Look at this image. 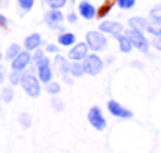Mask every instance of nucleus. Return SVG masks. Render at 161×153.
Returning a JSON list of instances; mask_svg holds the SVG:
<instances>
[{
    "mask_svg": "<svg viewBox=\"0 0 161 153\" xmlns=\"http://www.w3.org/2000/svg\"><path fill=\"white\" fill-rule=\"evenodd\" d=\"M20 88L24 89V92L30 97V99H38L42 92V83L39 81L38 75L35 72H24L22 75V81H20Z\"/></svg>",
    "mask_w": 161,
    "mask_h": 153,
    "instance_id": "f257e3e1",
    "label": "nucleus"
},
{
    "mask_svg": "<svg viewBox=\"0 0 161 153\" xmlns=\"http://www.w3.org/2000/svg\"><path fill=\"white\" fill-rule=\"evenodd\" d=\"M85 42L88 44L89 50L92 53H99V52H103L108 47V39L107 36L99 31V30H89L86 31L85 35Z\"/></svg>",
    "mask_w": 161,
    "mask_h": 153,
    "instance_id": "f03ea898",
    "label": "nucleus"
},
{
    "mask_svg": "<svg viewBox=\"0 0 161 153\" xmlns=\"http://www.w3.org/2000/svg\"><path fill=\"white\" fill-rule=\"evenodd\" d=\"M125 35L130 38L131 44H133V49H136L141 53H149L152 49V41H149L147 35L144 31H138V30H127Z\"/></svg>",
    "mask_w": 161,
    "mask_h": 153,
    "instance_id": "7ed1b4c3",
    "label": "nucleus"
},
{
    "mask_svg": "<svg viewBox=\"0 0 161 153\" xmlns=\"http://www.w3.org/2000/svg\"><path fill=\"white\" fill-rule=\"evenodd\" d=\"M83 66H85V72L86 75L89 77H97L103 72V67H105V61L103 58H100L99 53H89L88 58L83 61Z\"/></svg>",
    "mask_w": 161,
    "mask_h": 153,
    "instance_id": "20e7f679",
    "label": "nucleus"
},
{
    "mask_svg": "<svg viewBox=\"0 0 161 153\" xmlns=\"http://www.w3.org/2000/svg\"><path fill=\"white\" fill-rule=\"evenodd\" d=\"M35 74L38 75L39 81L42 85H49L50 81H53V67H52V59L47 56L46 59H42L41 63L35 64Z\"/></svg>",
    "mask_w": 161,
    "mask_h": 153,
    "instance_id": "39448f33",
    "label": "nucleus"
},
{
    "mask_svg": "<svg viewBox=\"0 0 161 153\" xmlns=\"http://www.w3.org/2000/svg\"><path fill=\"white\" fill-rule=\"evenodd\" d=\"M99 31H102L103 35H109L113 38H119L120 35L125 33V27L122 22L119 20H113V19H103L100 24H99Z\"/></svg>",
    "mask_w": 161,
    "mask_h": 153,
    "instance_id": "423d86ee",
    "label": "nucleus"
},
{
    "mask_svg": "<svg viewBox=\"0 0 161 153\" xmlns=\"http://www.w3.org/2000/svg\"><path fill=\"white\" fill-rule=\"evenodd\" d=\"M66 20V16L61 9H49L46 14H44V22L46 25L50 28V30H58L59 33L61 31H66L63 28V24Z\"/></svg>",
    "mask_w": 161,
    "mask_h": 153,
    "instance_id": "0eeeda50",
    "label": "nucleus"
},
{
    "mask_svg": "<svg viewBox=\"0 0 161 153\" xmlns=\"http://www.w3.org/2000/svg\"><path fill=\"white\" fill-rule=\"evenodd\" d=\"M88 122H89V125H91L94 130H97V131L107 130L108 123H107V119H105L103 111H102L100 106H91V108H89V111H88Z\"/></svg>",
    "mask_w": 161,
    "mask_h": 153,
    "instance_id": "6e6552de",
    "label": "nucleus"
},
{
    "mask_svg": "<svg viewBox=\"0 0 161 153\" xmlns=\"http://www.w3.org/2000/svg\"><path fill=\"white\" fill-rule=\"evenodd\" d=\"M70 64L72 61L63 55H55L53 59H52V67H53V72L56 75L63 77V80H67L69 81V77H70Z\"/></svg>",
    "mask_w": 161,
    "mask_h": 153,
    "instance_id": "1a4fd4ad",
    "label": "nucleus"
},
{
    "mask_svg": "<svg viewBox=\"0 0 161 153\" xmlns=\"http://www.w3.org/2000/svg\"><path fill=\"white\" fill-rule=\"evenodd\" d=\"M107 109H108V112H109L113 117H116V119L127 120V119H131V117H133V112H131L128 108H125L122 103H119L117 100H108Z\"/></svg>",
    "mask_w": 161,
    "mask_h": 153,
    "instance_id": "9d476101",
    "label": "nucleus"
},
{
    "mask_svg": "<svg viewBox=\"0 0 161 153\" xmlns=\"http://www.w3.org/2000/svg\"><path fill=\"white\" fill-rule=\"evenodd\" d=\"M89 52L91 50H89L88 44H86L85 41H81V42H77L74 47H70V49H69L67 58H69L72 63H83V61L88 58Z\"/></svg>",
    "mask_w": 161,
    "mask_h": 153,
    "instance_id": "9b49d317",
    "label": "nucleus"
},
{
    "mask_svg": "<svg viewBox=\"0 0 161 153\" xmlns=\"http://www.w3.org/2000/svg\"><path fill=\"white\" fill-rule=\"evenodd\" d=\"M77 13L85 20H94L99 16L97 6L94 3H91L89 0H80L78 2V6H77Z\"/></svg>",
    "mask_w": 161,
    "mask_h": 153,
    "instance_id": "f8f14e48",
    "label": "nucleus"
},
{
    "mask_svg": "<svg viewBox=\"0 0 161 153\" xmlns=\"http://www.w3.org/2000/svg\"><path fill=\"white\" fill-rule=\"evenodd\" d=\"M9 64H11V70H14V72H22V74H24V72L30 67V64H33V53L24 50L14 61H11Z\"/></svg>",
    "mask_w": 161,
    "mask_h": 153,
    "instance_id": "ddd939ff",
    "label": "nucleus"
},
{
    "mask_svg": "<svg viewBox=\"0 0 161 153\" xmlns=\"http://www.w3.org/2000/svg\"><path fill=\"white\" fill-rule=\"evenodd\" d=\"M44 39H42V35L35 31V33H30L25 39H24V50L30 52V53H35L36 50L41 49Z\"/></svg>",
    "mask_w": 161,
    "mask_h": 153,
    "instance_id": "4468645a",
    "label": "nucleus"
},
{
    "mask_svg": "<svg viewBox=\"0 0 161 153\" xmlns=\"http://www.w3.org/2000/svg\"><path fill=\"white\" fill-rule=\"evenodd\" d=\"M150 25V19L147 17H142V16H131L128 19V28L130 30H138V31H147Z\"/></svg>",
    "mask_w": 161,
    "mask_h": 153,
    "instance_id": "2eb2a0df",
    "label": "nucleus"
},
{
    "mask_svg": "<svg viewBox=\"0 0 161 153\" xmlns=\"http://www.w3.org/2000/svg\"><path fill=\"white\" fill-rule=\"evenodd\" d=\"M56 44L59 47H74L77 44V36L75 33L72 31H61L58 36H56Z\"/></svg>",
    "mask_w": 161,
    "mask_h": 153,
    "instance_id": "dca6fc26",
    "label": "nucleus"
},
{
    "mask_svg": "<svg viewBox=\"0 0 161 153\" xmlns=\"http://www.w3.org/2000/svg\"><path fill=\"white\" fill-rule=\"evenodd\" d=\"M24 52V47H20L19 44H16V42H13V44H9L8 47H6V52H5V59L6 61H14L20 53Z\"/></svg>",
    "mask_w": 161,
    "mask_h": 153,
    "instance_id": "f3484780",
    "label": "nucleus"
},
{
    "mask_svg": "<svg viewBox=\"0 0 161 153\" xmlns=\"http://www.w3.org/2000/svg\"><path fill=\"white\" fill-rule=\"evenodd\" d=\"M117 46H119V50L122 52V53H130V52L133 50V44H131L130 38L125 33L117 38Z\"/></svg>",
    "mask_w": 161,
    "mask_h": 153,
    "instance_id": "a211bd4d",
    "label": "nucleus"
},
{
    "mask_svg": "<svg viewBox=\"0 0 161 153\" xmlns=\"http://www.w3.org/2000/svg\"><path fill=\"white\" fill-rule=\"evenodd\" d=\"M85 75H86V72H85L83 63H72L70 64V77L72 78H81Z\"/></svg>",
    "mask_w": 161,
    "mask_h": 153,
    "instance_id": "6ab92c4d",
    "label": "nucleus"
},
{
    "mask_svg": "<svg viewBox=\"0 0 161 153\" xmlns=\"http://www.w3.org/2000/svg\"><path fill=\"white\" fill-rule=\"evenodd\" d=\"M149 17H150V22H152V24L161 27V5H155V6L149 11Z\"/></svg>",
    "mask_w": 161,
    "mask_h": 153,
    "instance_id": "aec40b11",
    "label": "nucleus"
},
{
    "mask_svg": "<svg viewBox=\"0 0 161 153\" xmlns=\"http://www.w3.org/2000/svg\"><path fill=\"white\" fill-rule=\"evenodd\" d=\"M2 92V102L3 103H11L14 100V88L13 86H3Z\"/></svg>",
    "mask_w": 161,
    "mask_h": 153,
    "instance_id": "412c9836",
    "label": "nucleus"
},
{
    "mask_svg": "<svg viewBox=\"0 0 161 153\" xmlns=\"http://www.w3.org/2000/svg\"><path fill=\"white\" fill-rule=\"evenodd\" d=\"M114 5L122 11H130V9L135 8L136 0H114Z\"/></svg>",
    "mask_w": 161,
    "mask_h": 153,
    "instance_id": "4be33fe9",
    "label": "nucleus"
},
{
    "mask_svg": "<svg viewBox=\"0 0 161 153\" xmlns=\"http://www.w3.org/2000/svg\"><path fill=\"white\" fill-rule=\"evenodd\" d=\"M22 72H14V70H11L9 74H8V81H9V86H20V81H22Z\"/></svg>",
    "mask_w": 161,
    "mask_h": 153,
    "instance_id": "5701e85b",
    "label": "nucleus"
},
{
    "mask_svg": "<svg viewBox=\"0 0 161 153\" xmlns=\"http://www.w3.org/2000/svg\"><path fill=\"white\" fill-rule=\"evenodd\" d=\"M17 2V6L22 13H30L35 6V0H16Z\"/></svg>",
    "mask_w": 161,
    "mask_h": 153,
    "instance_id": "b1692460",
    "label": "nucleus"
},
{
    "mask_svg": "<svg viewBox=\"0 0 161 153\" xmlns=\"http://www.w3.org/2000/svg\"><path fill=\"white\" fill-rule=\"evenodd\" d=\"M46 91L53 97V96H58L61 92V85L58 81H50L49 85H46Z\"/></svg>",
    "mask_w": 161,
    "mask_h": 153,
    "instance_id": "393cba45",
    "label": "nucleus"
},
{
    "mask_svg": "<svg viewBox=\"0 0 161 153\" xmlns=\"http://www.w3.org/2000/svg\"><path fill=\"white\" fill-rule=\"evenodd\" d=\"M19 123H20V127L22 128H30L31 127V116L28 114V112H22L20 116H19Z\"/></svg>",
    "mask_w": 161,
    "mask_h": 153,
    "instance_id": "a878e982",
    "label": "nucleus"
},
{
    "mask_svg": "<svg viewBox=\"0 0 161 153\" xmlns=\"http://www.w3.org/2000/svg\"><path fill=\"white\" fill-rule=\"evenodd\" d=\"M69 0H46V3L49 5L50 9H61L67 5Z\"/></svg>",
    "mask_w": 161,
    "mask_h": 153,
    "instance_id": "bb28decb",
    "label": "nucleus"
},
{
    "mask_svg": "<svg viewBox=\"0 0 161 153\" xmlns=\"http://www.w3.org/2000/svg\"><path fill=\"white\" fill-rule=\"evenodd\" d=\"M50 105H52V108H53L56 112H61V111L64 109V102H63V99H59V97H56V96H53V97L50 99Z\"/></svg>",
    "mask_w": 161,
    "mask_h": 153,
    "instance_id": "cd10ccee",
    "label": "nucleus"
},
{
    "mask_svg": "<svg viewBox=\"0 0 161 153\" xmlns=\"http://www.w3.org/2000/svg\"><path fill=\"white\" fill-rule=\"evenodd\" d=\"M47 58V53H46V50H36L35 53H33V66L35 64H38V63H41L42 59H46Z\"/></svg>",
    "mask_w": 161,
    "mask_h": 153,
    "instance_id": "c85d7f7f",
    "label": "nucleus"
},
{
    "mask_svg": "<svg viewBox=\"0 0 161 153\" xmlns=\"http://www.w3.org/2000/svg\"><path fill=\"white\" fill-rule=\"evenodd\" d=\"M146 33L152 35V38L161 36V27H160V25H155V24H152V22H150V25H149V28H147V31H146Z\"/></svg>",
    "mask_w": 161,
    "mask_h": 153,
    "instance_id": "c756f323",
    "label": "nucleus"
},
{
    "mask_svg": "<svg viewBox=\"0 0 161 153\" xmlns=\"http://www.w3.org/2000/svg\"><path fill=\"white\" fill-rule=\"evenodd\" d=\"M46 53H50V55H59V46L58 44H53V42H49L47 46H46Z\"/></svg>",
    "mask_w": 161,
    "mask_h": 153,
    "instance_id": "7c9ffc66",
    "label": "nucleus"
},
{
    "mask_svg": "<svg viewBox=\"0 0 161 153\" xmlns=\"http://www.w3.org/2000/svg\"><path fill=\"white\" fill-rule=\"evenodd\" d=\"M66 22H69V24H77V22H78V13L69 11V13L66 14Z\"/></svg>",
    "mask_w": 161,
    "mask_h": 153,
    "instance_id": "2f4dec72",
    "label": "nucleus"
},
{
    "mask_svg": "<svg viewBox=\"0 0 161 153\" xmlns=\"http://www.w3.org/2000/svg\"><path fill=\"white\" fill-rule=\"evenodd\" d=\"M5 80H8V72H6V67L0 64V85H3Z\"/></svg>",
    "mask_w": 161,
    "mask_h": 153,
    "instance_id": "473e14b6",
    "label": "nucleus"
},
{
    "mask_svg": "<svg viewBox=\"0 0 161 153\" xmlns=\"http://www.w3.org/2000/svg\"><path fill=\"white\" fill-rule=\"evenodd\" d=\"M152 47L155 50L161 52V36H157V38H152Z\"/></svg>",
    "mask_w": 161,
    "mask_h": 153,
    "instance_id": "72a5a7b5",
    "label": "nucleus"
},
{
    "mask_svg": "<svg viewBox=\"0 0 161 153\" xmlns=\"http://www.w3.org/2000/svg\"><path fill=\"white\" fill-rule=\"evenodd\" d=\"M8 25H9L8 17H6V16H3V14H0V28H5V27H8Z\"/></svg>",
    "mask_w": 161,
    "mask_h": 153,
    "instance_id": "f704fd0d",
    "label": "nucleus"
},
{
    "mask_svg": "<svg viewBox=\"0 0 161 153\" xmlns=\"http://www.w3.org/2000/svg\"><path fill=\"white\" fill-rule=\"evenodd\" d=\"M2 59H3V55H2V52H0V63H2Z\"/></svg>",
    "mask_w": 161,
    "mask_h": 153,
    "instance_id": "c9c22d12",
    "label": "nucleus"
},
{
    "mask_svg": "<svg viewBox=\"0 0 161 153\" xmlns=\"http://www.w3.org/2000/svg\"><path fill=\"white\" fill-rule=\"evenodd\" d=\"M0 103H2V92H0Z\"/></svg>",
    "mask_w": 161,
    "mask_h": 153,
    "instance_id": "e433bc0d",
    "label": "nucleus"
}]
</instances>
